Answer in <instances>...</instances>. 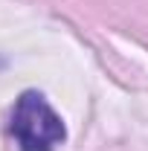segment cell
Segmentation results:
<instances>
[{
    "label": "cell",
    "mask_w": 148,
    "mask_h": 151,
    "mask_svg": "<svg viewBox=\"0 0 148 151\" xmlns=\"http://www.w3.org/2000/svg\"><path fill=\"white\" fill-rule=\"evenodd\" d=\"M12 134L20 151H52L67 131L61 116L47 105V99L35 90H26L12 113Z\"/></svg>",
    "instance_id": "1"
}]
</instances>
